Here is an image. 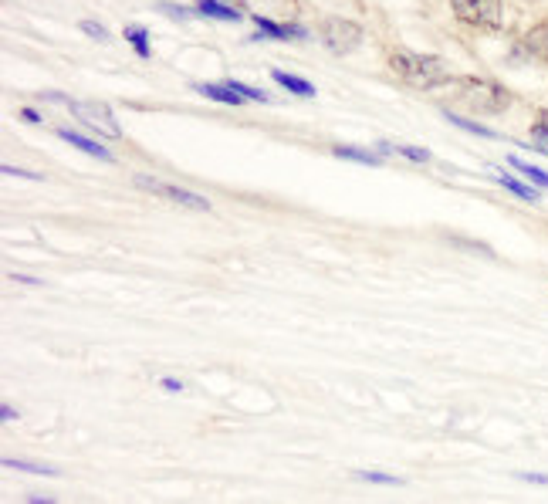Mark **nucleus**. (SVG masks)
Segmentation results:
<instances>
[{
  "mask_svg": "<svg viewBox=\"0 0 548 504\" xmlns=\"http://www.w3.org/2000/svg\"><path fill=\"white\" fill-rule=\"evenodd\" d=\"M390 68L400 82H406L410 88H420V92L450 85L457 78L450 72L447 61H440L433 55H417V51H390Z\"/></svg>",
  "mask_w": 548,
  "mask_h": 504,
  "instance_id": "1",
  "label": "nucleus"
},
{
  "mask_svg": "<svg viewBox=\"0 0 548 504\" xmlns=\"http://www.w3.org/2000/svg\"><path fill=\"white\" fill-rule=\"evenodd\" d=\"M461 99L467 109L484 112V116H498V112H505L511 105V92L498 82H488V78H464Z\"/></svg>",
  "mask_w": 548,
  "mask_h": 504,
  "instance_id": "2",
  "label": "nucleus"
},
{
  "mask_svg": "<svg viewBox=\"0 0 548 504\" xmlns=\"http://www.w3.org/2000/svg\"><path fill=\"white\" fill-rule=\"evenodd\" d=\"M318 34H322L325 48L335 51V55H349V51H356L362 41V28L356 21H349V17H325Z\"/></svg>",
  "mask_w": 548,
  "mask_h": 504,
  "instance_id": "3",
  "label": "nucleus"
},
{
  "mask_svg": "<svg viewBox=\"0 0 548 504\" xmlns=\"http://www.w3.org/2000/svg\"><path fill=\"white\" fill-rule=\"evenodd\" d=\"M450 7L467 28H498L501 24V0H450Z\"/></svg>",
  "mask_w": 548,
  "mask_h": 504,
  "instance_id": "4",
  "label": "nucleus"
},
{
  "mask_svg": "<svg viewBox=\"0 0 548 504\" xmlns=\"http://www.w3.org/2000/svg\"><path fill=\"white\" fill-rule=\"evenodd\" d=\"M68 109H72V116H78L85 122L92 132H99V136L105 139H119V122L116 116H112V109L109 105H102V102H68Z\"/></svg>",
  "mask_w": 548,
  "mask_h": 504,
  "instance_id": "5",
  "label": "nucleus"
},
{
  "mask_svg": "<svg viewBox=\"0 0 548 504\" xmlns=\"http://www.w3.org/2000/svg\"><path fill=\"white\" fill-rule=\"evenodd\" d=\"M136 187L156 193V197H163V200L180 203V207H187V210H210V200H203V197H197V193H190L183 187H173V183L153 180V176H136Z\"/></svg>",
  "mask_w": 548,
  "mask_h": 504,
  "instance_id": "6",
  "label": "nucleus"
},
{
  "mask_svg": "<svg viewBox=\"0 0 548 504\" xmlns=\"http://www.w3.org/2000/svg\"><path fill=\"white\" fill-rule=\"evenodd\" d=\"M254 24H258V34H268V38H308V31L298 24H274L268 17H254Z\"/></svg>",
  "mask_w": 548,
  "mask_h": 504,
  "instance_id": "7",
  "label": "nucleus"
},
{
  "mask_svg": "<svg viewBox=\"0 0 548 504\" xmlns=\"http://www.w3.org/2000/svg\"><path fill=\"white\" fill-rule=\"evenodd\" d=\"M58 136L65 139V143H72V146H78L82 153H88V156H99V159H105V163H112V156L109 149H102L99 143H92V139H85V136H78V132H72V129H58Z\"/></svg>",
  "mask_w": 548,
  "mask_h": 504,
  "instance_id": "8",
  "label": "nucleus"
},
{
  "mask_svg": "<svg viewBox=\"0 0 548 504\" xmlns=\"http://www.w3.org/2000/svg\"><path fill=\"white\" fill-rule=\"evenodd\" d=\"M197 14L214 17V21H241V11H237V7L220 4V0H197Z\"/></svg>",
  "mask_w": 548,
  "mask_h": 504,
  "instance_id": "9",
  "label": "nucleus"
},
{
  "mask_svg": "<svg viewBox=\"0 0 548 504\" xmlns=\"http://www.w3.org/2000/svg\"><path fill=\"white\" fill-rule=\"evenodd\" d=\"M521 48H525L528 55L538 58V61H548V24H538L535 31H528V38H525Z\"/></svg>",
  "mask_w": 548,
  "mask_h": 504,
  "instance_id": "10",
  "label": "nucleus"
},
{
  "mask_svg": "<svg viewBox=\"0 0 548 504\" xmlns=\"http://www.w3.org/2000/svg\"><path fill=\"white\" fill-rule=\"evenodd\" d=\"M197 92L200 95H207V99H214V102H220V105H241V99L244 95L237 92V88H231V85H197Z\"/></svg>",
  "mask_w": 548,
  "mask_h": 504,
  "instance_id": "11",
  "label": "nucleus"
},
{
  "mask_svg": "<svg viewBox=\"0 0 548 504\" xmlns=\"http://www.w3.org/2000/svg\"><path fill=\"white\" fill-rule=\"evenodd\" d=\"M271 75H274V82H278L281 88H288L291 95H302V99H312V95H315L312 82H302V78H295V75H288V72H271Z\"/></svg>",
  "mask_w": 548,
  "mask_h": 504,
  "instance_id": "12",
  "label": "nucleus"
},
{
  "mask_svg": "<svg viewBox=\"0 0 548 504\" xmlns=\"http://www.w3.org/2000/svg\"><path fill=\"white\" fill-rule=\"evenodd\" d=\"M498 183L505 190H511L515 197H521V200H528V203H538V190H532V187H525L521 180H515V176H508V173H498Z\"/></svg>",
  "mask_w": 548,
  "mask_h": 504,
  "instance_id": "13",
  "label": "nucleus"
},
{
  "mask_svg": "<svg viewBox=\"0 0 548 504\" xmlns=\"http://www.w3.org/2000/svg\"><path fill=\"white\" fill-rule=\"evenodd\" d=\"M508 163L515 166L518 173H525V176H528V180H532V183H538V187H545V190H548V173H545V170H538V166L525 163V159H518V156H508Z\"/></svg>",
  "mask_w": 548,
  "mask_h": 504,
  "instance_id": "14",
  "label": "nucleus"
},
{
  "mask_svg": "<svg viewBox=\"0 0 548 504\" xmlns=\"http://www.w3.org/2000/svg\"><path fill=\"white\" fill-rule=\"evenodd\" d=\"M335 156H339V159H356V163H369V166H379V163H383L379 156L366 153V149H352V146H339V149H335Z\"/></svg>",
  "mask_w": 548,
  "mask_h": 504,
  "instance_id": "15",
  "label": "nucleus"
},
{
  "mask_svg": "<svg viewBox=\"0 0 548 504\" xmlns=\"http://www.w3.org/2000/svg\"><path fill=\"white\" fill-rule=\"evenodd\" d=\"M444 116H447L450 122H454V126H461L464 132H474V136H484V139H498V132L477 126V122H471V119H461V116H454V112H444Z\"/></svg>",
  "mask_w": 548,
  "mask_h": 504,
  "instance_id": "16",
  "label": "nucleus"
},
{
  "mask_svg": "<svg viewBox=\"0 0 548 504\" xmlns=\"http://www.w3.org/2000/svg\"><path fill=\"white\" fill-rule=\"evenodd\" d=\"M126 38L136 44L139 58H149V34L143 28H126Z\"/></svg>",
  "mask_w": 548,
  "mask_h": 504,
  "instance_id": "17",
  "label": "nucleus"
},
{
  "mask_svg": "<svg viewBox=\"0 0 548 504\" xmlns=\"http://www.w3.org/2000/svg\"><path fill=\"white\" fill-rule=\"evenodd\" d=\"M4 467H11V471H28V474H55V467L28 464V461H4Z\"/></svg>",
  "mask_w": 548,
  "mask_h": 504,
  "instance_id": "18",
  "label": "nucleus"
},
{
  "mask_svg": "<svg viewBox=\"0 0 548 504\" xmlns=\"http://www.w3.org/2000/svg\"><path fill=\"white\" fill-rule=\"evenodd\" d=\"M359 481H369V484H400V477L393 474H379V471H356Z\"/></svg>",
  "mask_w": 548,
  "mask_h": 504,
  "instance_id": "19",
  "label": "nucleus"
},
{
  "mask_svg": "<svg viewBox=\"0 0 548 504\" xmlns=\"http://www.w3.org/2000/svg\"><path fill=\"white\" fill-rule=\"evenodd\" d=\"M535 139H538V146H542L545 149V153H548V112H542V116H538L535 119Z\"/></svg>",
  "mask_w": 548,
  "mask_h": 504,
  "instance_id": "20",
  "label": "nucleus"
},
{
  "mask_svg": "<svg viewBox=\"0 0 548 504\" xmlns=\"http://www.w3.org/2000/svg\"><path fill=\"white\" fill-rule=\"evenodd\" d=\"M393 149H396L400 156L410 159V163H427V159H430L427 149H413V146H393Z\"/></svg>",
  "mask_w": 548,
  "mask_h": 504,
  "instance_id": "21",
  "label": "nucleus"
},
{
  "mask_svg": "<svg viewBox=\"0 0 548 504\" xmlns=\"http://www.w3.org/2000/svg\"><path fill=\"white\" fill-rule=\"evenodd\" d=\"M82 31H85V34H92V38H99V41L109 38V34H105V28H102V24H92V21H82Z\"/></svg>",
  "mask_w": 548,
  "mask_h": 504,
  "instance_id": "22",
  "label": "nucleus"
},
{
  "mask_svg": "<svg viewBox=\"0 0 548 504\" xmlns=\"http://www.w3.org/2000/svg\"><path fill=\"white\" fill-rule=\"evenodd\" d=\"M163 11L173 14V17H193V11H187V7H176V4H163Z\"/></svg>",
  "mask_w": 548,
  "mask_h": 504,
  "instance_id": "23",
  "label": "nucleus"
},
{
  "mask_svg": "<svg viewBox=\"0 0 548 504\" xmlns=\"http://www.w3.org/2000/svg\"><path fill=\"white\" fill-rule=\"evenodd\" d=\"M4 173H7V176H24V180H41L38 173H28V170H14V166H4Z\"/></svg>",
  "mask_w": 548,
  "mask_h": 504,
  "instance_id": "24",
  "label": "nucleus"
},
{
  "mask_svg": "<svg viewBox=\"0 0 548 504\" xmlns=\"http://www.w3.org/2000/svg\"><path fill=\"white\" fill-rule=\"evenodd\" d=\"M163 389L166 393H183V383L180 379H163Z\"/></svg>",
  "mask_w": 548,
  "mask_h": 504,
  "instance_id": "25",
  "label": "nucleus"
},
{
  "mask_svg": "<svg viewBox=\"0 0 548 504\" xmlns=\"http://www.w3.org/2000/svg\"><path fill=\"white\" fill-rule=\"evenodd\" d=\"M521 481H532V484H548V474H521Z\"/></svg>",
  "mask_w": 548,
  "mask_h": 504,
  "instance_id": "26",
  "label": "nucleus"
},
{
  "mask_svg": "<svg viewBox=\"0 0 548 504\" xmlns=\"http://www.w3.org/2000/svg\"><path fill=\"white\" fill-rule=\"evenodd\" d=\"M0 417H4V420H7V423H11V420H14V417H17V413H14V410H11V406H7V403H4V410H0Z\"/></svg>",
  "mask_w": 548,
  "mask_h": 504,
  "instance_id": "27",
  "label": "nucleus"
},
{
  "mask_svg": "<svg viewBox=\"0 0 548 504\" xmlns=\"http://www.w3.org/2000/svg\"><path fill=\"white\" fill-rule=\"evenodd\" d=\"M24 119H28V122H41V116L34 109H24Z\"/></svg>",
  "mask_w": 548,
  "mask_h": 504,
  "instance_id": "28",
  "label": "nucleus"
}]
</instances>
